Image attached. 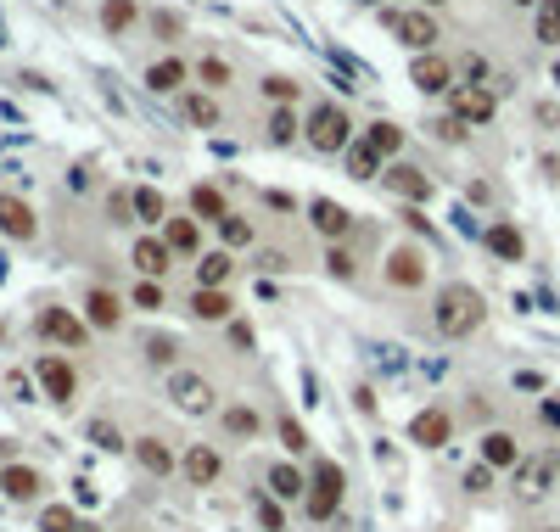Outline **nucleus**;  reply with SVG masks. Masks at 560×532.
I'll return each mask as SVG.
<instances>
[{
  "instance_id": "a19ab883",
  "label": "nucleus",
  "mask_w": 560,
  "mask_h": 532,
  "mask_svg": "<svg viewBox=\"0 0 560 532\" xmlns=\"http://www.w3.org/2000/svg\"><path fill=\"white\" fill-rule=\"evenodd\" d=\"M135 308H146V314H157V308H168V297H163V280H140V286H135Z\"/></svg>"
},
{
  "instance_id": "39448f33",
  "label": "nucleus",
  "mask_w": 560,
  "mask_h": 532,
  "mask_svg": "<svg viewBox=\"0 0 560 532\" xmlns=\"http://www.w3.org/2000/svg\"><path fill=\"white\" fill-rule=\"evenodd\" d=\"M168 404L180 409V415H208L213 404H219V392H213V381L202 376V370H168Z\"/></svg>"
},
{
  "instance_id": "49530a36",
  "label": "nucleus",
  "mask_w": 560,
  "mask_h": 532,
  "mask_svg": "<svg viewBox=\"0 0 560 532\" xmlns=\"http://www.w3.org/2000/svg\"><path fill=\"white\" fill-rule=\"evenodd\" d=\"M264 90L280 101V107H286V101H297V84H292V79H280V73H275V79H264Z\"/></svg>"
},
{
  "instance_id": "f704fd0d",
  "label": "nucleus",
  "mask_w": 560,
  "mask_h": 532,
  "mask_svg": "<svg viewBox=\"0 0 560 532\" xmlns=\"http://www.w3.org/2000/svg\"><path fill=\"white\" fill-rule=\"evenodd\" d=\"M219 241H224V252L252 247V219H241V213H230V219H219Z\"/></svg>"
},
{
  "instance_id": "f257e3e1",
  "label": "nucleus",
  "mask_w": 560,
  "mask_h": 532,
  "mask_svg": "<svg viewBox=\"0 0 560 532\" xmlns=\"http://www.w3.org/2000/svg\"><path fill=\"white\" fill-rule=\"evenodd\" d=\"M482 314H488V303H482V292H476L471 280H448L443 292L432 297V325L448 342H465L482 325Z\"/></svg>"
},
{
  "instance_id": "20e7f679",
  "label": "nucleus",
  "mask_w": 560,
  "mask_h": 532,
  "mask_svg": "<svg viewBox=\"0 0 560 532\" xmlns=\"http://www.w3.org/2000/svg\"><path fill=\"white\" fill-rule=\"evenodd\" d=\"M342 488H348L342 465H331V460L314 465V471H308V499H303L308 521H331V516H336V504H342Z\"/></svg>"
},
{
  "instance_id": "6e6d98bb",
  "label": "nucleus",
  "mask_w": 560,
  "mask_h": 532,
  "mask_svg": "<svg viewBox=\"0 0 560 532\" xmlns=\"http://www.w3.org/2000/svg\"><path fill=\"white\" fill-rule=\"evenodd\" d=\"M516 6H532V0H516Z\"/></svg>"
},
{
  "instance_id": "58836bf2",
  "label": "nucleus",
  "mask_w": 560,
  "mask_h": 532,
  "mask_svg": "<svg viewBox=\"0 0 560 532\" xmlns=\"http://www.w3.org/2000/svg\"><path fill=\"white\" fill-rule=\"evenodd\" d=\"M196 79L208 84V90H224V84H230V62H219V56H202V62H196Z\"/></svg>"
},
{
  "instance_id": "cd10ccee",
  "label": "nucleus",
  "mask_w": 560,
  "mask_h": 532,
  "mask_svg": "<svg viewBox=\"0 0 560 532\" xmlns=\"http://www.w3.org/2000/svg\"><path fill=\"white\" fill-rule=\"evenodd\" d=\"M364 146H370L376 157H398V152H404V129L387 124V118H376V124L364 129Z\"/></svg>"
},
{
  "instance_id": "4be33fe9",
  "label": "nucleus",
  "mask_w": 560,
  "mask_h": 532,
  "mask_svg": "<svg viewBox=\"0 0 560 532\" xmlns=\"http://www.w3.org/2000/svg\"><path fill=\"white\" fill-rule=\"evenodd\" d=\"M191 62L185 56H157L152 68H146V84H152L157 96H174V90H185V79H191Z\"/></svg>"
},
{
  "instance_id": "423d86ee",
  "label": "nucleus",
  "mask_w": 560,
  "mask_h": 532,
  "mask_svg": "<svg viewBox=\"0 0 560 532\" xmlns=\"http://www.w3.org/2000/svg\"><path fill=\"white\" fill-rule=\"evenodd\" d=\"M499 112V96H493L488 84H454L448 90V118H460L465 129H482Z\"/></svg>"
},
{
  "instance_id": "c9c22d12",
  "label": "nucleus",
  "mask_w": 560,
  "mask_h": 532,
  "mask_svg": "<svg viewBox=\"0 0 560 532\" xmlns=\"http://www.w3.org/2000/svg\"><path fill=\"white\" fill-rule=\"evenodd\" d=\"M185 118H191V124H202V129H219V101L196 90V96H185Z\"/></svg>"
},
{
  "instance_id": "aec40b11",
  "label": "nucleus",
  "mask_w": 560,
  "mask_h": 532,
  "mask_svg": "<svg viewBox=\"0 0 560 532\" xmlns=\"http://www.w3.org/2000/svg\"><path fill=\"white\" fill-rule=\"evenodd\" d=\"M264 488H269V499H308V471H297L292 460H280V465H269L264 471Z\"/></svg>"
},
{
  "instance_id": "bb28decb",
  "label": "nucleus",
  "mask_w": 560,
  "mask_h": 532,
  "mask_svg": "<svg viewBox=\"0 0 560 532\" xmlns=\"http://www.w3.org/2000/svg\"><path fill=\"white\" fill-rule=\"evenodd\" d=\"M191 219H202V224L230 219V202H224L219 185H191Z\"/></svg>"
},
{
  "instance_id": "ea45409f",
  "label": "nucleus",
  "mask_w": 560,
  "mask_h": 532,
  "mask_svg": "<svg viewBox=\"0 0 560 532\" xmlns=\"http://www.w3.org/2000/svg\"><path fill=\"white\" fill-rule=\"evenodd\" d=\"M90 443H96V448H107V454H118V448H129V443H124V432H118L112 420H90Z\"/></svg>"
},
{
  "instance_id": "1a4fd4ad",
  "label": "nucleus",
  "mask_w": 560,
  "mask_h": 532,
  "mask_svg": "<svg viewBox=\"0 0 560 532\" xmlns=\"http://www.w3.org/2000/svg\"><path fill=\"white\" fill-rule=\"evenodd\" d=\"M381 23H387L409 51H432V45H437V17L426 12V6H415V12H387Z\"/></svg>"
},
{
  "instance_id": "4d7b16f0",
  "label": "nucleus",
  "mask_w": 560,
  "mask_h": 532,
  "mask_svg": "<svg viewBox=\"0 0 560 532\" xmlns=\"http://www.w3.org/2000/svg\"><path fill=\"white\" fill-rule=\"evenodd\" d=\"M544 532H560V527H544Z\"/></svg>"
},
{
  "instance_id": "f03ea898",
  "label": "nucleus",
  "mask_w": 560,
  "mask_h": 532,
  "mask_svg": "<svg viewBox=\"0 0 560 532\" xmlns=\"http://www.w3.org/2000/svg\"><path fill=\"white\" fill-rule=\"evenodd\" d=\"M560 482V454L555 448H538V454H521V465L510 471V493L521 504H538L549 499V488Z\"/></svg>"
},
{
  "instance_id": "37998d69",
  "label": "nucleus",
  "mask_w": 560,
  "mask_h": 532,
  "mask_svg": "<svg viewBox=\"0 0 560 532\" xmlns=\"http://www.w3.org/2000/svg\"><path fill=\"white\" fill-rule=\"evenodd\" d=\"M280 443L292 448V454H303V448H308V432H303V426H297V420H292V415L280 420Z\"/></svg>"
},
{
  "instance_id": "864d4df0",
  "label": "nucleus",
  "mask_w": 560,
  "mask_h": 532,
  "mask_svg": "<svg viewBox=\"0 0 560 532\" xmlns=\"http://www.w3.org/2000/svg\"><path fill=\"white\" fill-rule=\"evenodd\" d=\"M420 6H443V0H420Z\"/></svg>"
},
{
  "instance_id": "f8f14e48",
  "label": "nucleus",
  "mask_w": 560,
  "mask_h": 532,
  "mask_svg": "<svg viewBox=\"0 0 560 532\" xmlns=\"http://www.w3.org/2000/svg\"><path fill=\"white\" fill-rule=\"evenodd\" d=\"M0 236L6 241H34L40 236V219H34V208H28L17 191H0Z\"/></svg>"
},
{
  "instance_id": "412c9836",
  "label": "nucleus",
  "mask_w": 560,
  "mask_h": 532,
  "mask_svg": "<svg viewBox=\"0 0 560 532\" xmlns=\"http://www.w3.org/2000/svg\"><path fill=\"white\" fill-rule=\"evenodd\" d=\"M482 247H488L493 258H504V264H521V258H527V241H521V230H516V224H504V219H493L488 230H482Z\"/></svg>"
},
{
  "instance_id": "603ef678",
  "label": "nucleus",
  "mask_w": 560,
  "mask_h": 532,
  "mask_svg": "<svg viewBox=\"0 0 560 532\" xmlns=\"http://www.w3.org/2000/svg\"><path fill=\"white\" fill-rule=\"evenodd\" d=\"M79 532H101V527H96V521H79Z\"/></svg>"
},
{
  "instance_id": "4468645a",
  "label": "nucleus",
  "mask_w": 560,
  "mask_h": 532,
  "mask_svg": "<svg viewBox=\"0 0 560 532\" xmlns=\"http://www.w3.org/2000/svg\"><path fill=\"white\" fill-rule=\"evenodd\" d=\"M129 264L140 269V280H163L168 269H174V247H168L163 236H140L135 247H129Z\"/></svg>"
},
{
  "instance_id": "5701e85b",
  "label": "nucleus",
  "mask_w": 560,
  "mask_h": 532,
  "mask_svg": "<svg viewBox=\"0 0 560 532\" xmlns=\"http://www.w3.org/2000/svg\"><path fill=\"white\" fill-rule=\"evenodd\" d=\"M84 320H90V331H112V325L124 320V303H118V292H107V286L84 292Z\"/></svg>"
},
{
  "instance_id": "9b49d317",
  "label": "nucleus",
  "mask_w": 560,
  "mask_h": 532,
  "mask_svg": "<svg viewBox=\"0 0 560 532\" xmlns=\"http://www.w3.org/2000/svg\"><path fill=\"white\" fill-rule=\"evenodd\" d=\"M219 471H224V454L213 443H191L180 454V476L191 482V488H213V482H219Z\"/></svg>"
},
{
  "instance_id": "dca6fc26",
  "label": "nucleus",
  "mask_w": 560,
  "mask_h": 532,
  "mask_svg": "<svg viewBox=\"0 0 560 532\" xmlns=\"http://www.w3.org/2000/svg\"><path fill=\"white\" fill-rule=\"evenodd\" d=\"M308 224H314L325 241H342L353 230V213L342 208V202H331V196H314V202H308Z\"/></svg>"
},
{
  "instance_id": "de8ad7c7",
  "label": "nucleus",
  "mask_w": 560,
  "mask_h": 532,
  "mask_svg": "<svg viewBox=\"0 0 560 532\" xmlns=\"http://www.w3.org/2000/svg\"><path fill=\"white\" fill-rule=\"evenodd\" d=\"M258 516H264L269 532H286V516H280V504H275V499H258Z\"/></svg>"
},
{
  "instance_id": "72a5a7b5",
  "label": "nucleus",
  "mask_w": 560,
  "mask_h": 532,
  "mask_svg": "<svg viewBox=\"0 0 560 532\" xmlns=\"http://www.w3.org/2000/svg\"><path fill=\"white\" fill-rule=\"evenodd\" d=\"M79 510H73V504H45L40 510V532H79Z\"/></svg>"
},
{
  "instance_id": "7c9ffc66",
  "label": "nucleus",
  "mask_w": 560,
  "mask_h": 532,
  "mask_svg": "<svg viewBox=\"0 0 560 532\" xmlns=\"http://www.w3.org/2000/svg\"><path fill=\"white\" fill-rule=\"evenodd\" d=\"M135 219H140V224H168V202H163V191L140 185V191H135Z\"/></svg>"
},
{
  "instance_id": "09e8293b",
  "label": "nucleus",
  "mask_w": 560,
  "mask_h": 532,
  "mask_svg": "<svg viewBox=\"0 0 560 532\" xmlns=\"http://www.w3.org/2000/svg\"><path fill=\"white\" fill-rule=\"evenodd\" d=\"M107 208H112V224H129V219H135V191H129V196H112Z\"/></svg>"
},
{
  "instance_id": "c756f323",
  "label": "nucleus",
  "mask_w": 560,
  "mask_h": 532,
  "mask_svg": "<svg viewBox=\"0 0 560 532\" xmlns=\"http://www.w3.org/2000/svg\"><path fill=\"white\" fill-rule=\"evenodd\" d=\"M258 426H264V415H258L252 404H230V409H224V432H230V437H258Z\"/></svg>"
},
{
  "instance_id": "8fccbe9b",
  "label": "nucleus",
  "mask_w": 560,
  "mask_h": 532,
  "mask_svg": "<svg viewBox=\"0 0 560 532\" xmlns=\"http://www.w3.org/2000/svg\"><path fill=\"white\" fill-rule=\"evenodd\" d=\"M432 135H437V140H448V146H454V140L465 135V124H460V118H437V124H432Z\"/></svg>"
},
{
  "instance_id": "c85d7f7f",
  "label": "nucleus",
  "mask_w": 560,
  "mask_h": 532,
  "mask_svg": "<svg viewBox=\"0 0 560 532\" xmlns=\"http://www.w3.org/2000/svg\"><path fill=\"white\" fill-rule=\"evenodd\" d=\"M230 269H236V258H230V252H202V258H196V286H224V280H230Z\"/></svg>"
},
{
  "instance_id": "6e6552de",
  "label": "nucleus",
  "mask_w": 560,
  "mask_h": 532,
  "mask_svg": "<svg viewBox=\"0 0 560 532\" xmlns=\"http://www.w3.org/2000/svg\"><path fill=\"white\" fill-rule=\"evenodd\" d=\"M34 331H40L51 348H84V336H90V320H79L73 308H45L40 320H34Z\"/></svg>"
},
{
  "instance_id": "3c124183",
  "label": "nucleus",
  "mask_w": 560,
  "mask_h": 532,
  "mask_svg": "<svg viewBox=\"0 0 560 532\" xmlns=\"http://www.w3.org/2000/svg\"><path fill=\"white\" fill-rule=\"evenodd\" d=\"M544 420H549V426H560V404H544Z\"/></svg>"
},
{
  "instance_id": "a211bd4d",
  "label": "nucleus",
  "mask_w": 560,
  "mask_h": 532,
  "mask_svg": "<svg viewBox=\"0 0 560 532\" xmlns=\"http://www.w3.org/2000/svg\"><path fill=\"white\" fill-rule=\"evenodd\" d=\"M448 437H454V420H448V409H420V415L409 420V443H420V448H443Z\"/></svg>"
},
{
  "instance_id": "f3484780",
  "label": "nucleus",
  "mask_w": 560,
  "mask_h": 532,
  "mask_svg": "<svg viewBox=\"0 0 560 532\" xmlns=\"http://www.w3.org/2000/svg\"><path fill=\"white\" fill-rule=\"evenodd\" d=\"M129 454H135V465L146 476H168V471H180V454L163 443V437H135L129 443Z\"/></svg>"
},
{
  "instance_id": "0eeeda50",
  "label": "nucleus",
  "mask_w": 560,
  "mask_h": 532,
  "mask_svg": "<svg viewBox=\"0 0 560 532\" xmlns=\"http://www.w3.org/2000/svg\"><path fill=\"white\" fill-rule=\"evenodd\" d=\"M34 381H40V392L51 398V404H73V392H79V370H73L62 353H40Z\"/></svg>"
},
{
  "instance_id": "b1692460",
  "label": "nucleus",
  "mask_w": 560,
  "mask_h": 532,
  "mask_svg": "<svg viewBox=\"0 0 560 532\" xmlns=\"http://www.w3.org/2000/svg\"><path fill=\"white\" fill-rule=\"evenodd\" d=\"M482 465H493V471H516L521 443L510 432H482Z\"/></svg>"
},
{
  "instance_id": "a18cd8bd",
  "label": "nucleus",
  "mask_w": 560,
  "mask_h": 532,
  "mask_svg": "<svg viewBox=\"0 0 560 532\" xmlns=\"http://www.w3.org/2000/svg\"><path fill=\"white\" fill-rule=\"evenodd\" d=\"M146 364H174V342H168V336H152V342H146Z\"/></svg>"
},
{
  "instance_id": "a878e982",
  "label": "nucleus",
  "mask_w": 560,
  "mask_h": 532,
  "mask_svg": "<svg viewBox=\"0 0 560 532\" xmlns=\"http://www.w3.org/2000/svg\"><path fill=\"white\" fill-rule=\"evenodd\" d=\"M230 297H224V286H196L191 292V314L196 320H208V325H219V320H230Z\"/></svg>"
},
{
  "instance_id": "6ab92c4d",
  "label": "nucleus",
  "mask_w": 560,
  "mask_h": 532,
  "mask_svg": "<svg viewBox=\"0 0 560 532\" xmlns=\"http://www.w3.org/2000/svg\"><path fill=\"white\" fill-rule=\"evenodd\" d=\"M0 493L12 504H34L45 493V476L34 471V465H6V471H0Z\"/></svg>"
},
{
  "instance_id": "7ed1b4c3",
  "label": "nucleus",
  "mask_w": 560,
  "mask_h": 532,
  "mask_svg": "<svg viewBox=\"0 0 560 532\" xmlns=\"http://www.w3.org/2000/svg\"><path fill=\"white\" fill-rule=\"evenodd\" d=\"M303 140L314 146V152L336 157V152H348L353 146V118L336 101H320V107L308 112V124H303Z\"/></svg>"
},
{
  "instance_id": "c03bdc74",
  "label": "nucleus",
  "mask_w": 560,
  "mask_h": 532,
  "mask_svg": "<svg viewBox=\"0 0 560 532\" xmlns=\"http://www.w3.org/2000/svg\"><path fill=\"white\" fill-rule=\"evenodd\" d=\"M465 488H471V493H488V488H493V465L476 460L471 471H465Z\"/></svg>"
},
{
  "instance_id": "2f4dec72",
  "label": "nucleus",
  "mask_w": 560,
  "mask_h": 532,
  "mask_svg": "<svg viewBox=\"0 0 560 532\" xmlns=\"http://www.w3.org/2000/svg\"><path fill=\"white\" fill-rule=\"evenodd\" d=\"M297 135H303V124H297L292 107H275V112H269V146H292Z\"/></svg>"
},
{
  "instance_id": "ddd939ff",
  "label": "nucleus",
  "mask_w": 560,
  "mask_h": 532,
  "mask_svg": "<svg viewBox=\"0 0 560 532\" xmlns=\"http://www.w3.org/2000/svg\"><path fill=\"white\" fill-rule=\"evenodd\" d=\"M409 79H415L420 96H448V90H454V68H448V56H437V51H420Z\"/></svg>"
},
{
  "instance_id": "473e14b6",
  "label": "nucleus",
  "mask_w": 560,
  "mask_h": 532,
  "mask_svg": "<svg viewBox=\"0 0 560 532\" xmlns=\"http://www.w3.org/2000/svg\"><path fill=\"white\" fill-rule=\"evenodd\" d=\"M538 45H560V0H538V23H532Z\"/></svg>"
},
{
  "instance_id": "2eb2a0df",
  "label": "nucleus",
  "mask_w": 560,
  "mask_h": 532,
  "mask_svg": "<svg viewBox=\"0 0 560 532\" xmlns=\"http://www.w3.org/2000/svg\"><path fill=\"white\" fill-rule=\"evenodd\" d=\"M381 185H387L392 196H404V202H426V196H432V180H426L415 163H387L381 168Z\"/></svg>"
},
{
  "instance_id": "5fc2aeb1",
  "label": "nucleus",
  "mask_w": 560,
  "mask_h": 532,
  "mask_svg": "<svg viewBox=\"0 0 560 532\" xmlns=\"http://www.w3.org/2000/svg\"><path fill=\"white\" fill-rule=\"evenodd\" d=\"M555 84H560V62H555Z\"/></svg>"
},
{
  "instance_id": "e433bc0d",
  "label": "nucleus",
  "mask_w": 560,
  "mask_h": 532,
  "mask_svg": "<svg viewBox=\"0 0 560 532\" xmlns=\"http://www.w3.org/2000/svg\"><path fill=\"white\" fill-rule=\"evenodd\" d=\"M376 168H381V157L370 152L364 140H353V146H348V174H353V180H376Z\"/></svg>"
},
{
  "instance_id": "9d476101",
  "label": "nucleus",
  "mask_w": 560,
  "mask_h": 532,
  "mask_svg": "<svg viewBox=\"0 0 560 532\" xmlns=\"http://www.w3.org/2000/svg\"><path fill=\"white\" fill-rule=\"evenodd\" d=\"M381 275H387V286H398V292H415V286H426V252L420 247H392Z\"/></svg>"
},
{
  "instance_id": "4c0bfd02",
  "label": "nucleus",
  "mask_w": 560,
  "mask_h": 532,
  "mask_svg": "<svg viewBox=\"0 0 560 532\" xmlns=\"http://www.w3.org/2000/svg\"><path fill=\"white\" fill-rule=\"evenodd\" d=\"M129 23H135V0H107V6H101V28H107V34H124Z\"/></svg>"
},
{
  "instance_id": "393cba45",
  "label": "nucleus",
  "mask_w": 560,
  "mask_h": 532,
  "mask_svg": "<svg viewBox=\"0 0 560 532\" xmlns=\"http://www.w3.org/2000/svg\"><path fill=\"white\" fill-rule=\"evenodd\" d=\"M163 241L174 252H185V258H202V224H196L191 213H185V219H168L163 224Z\"/></svg>"
},
{
  "instance_id": "79ce46f5",
  "label": "nucleus",
  "mask_w": 560,
  "mask_h": 532,
  "mask_svg": "<svg viewBox=\"0 0 560 532\" xmlns=\"http://www.w3.org/2000/svg\"><path fill=\"white\" fill-rule=\"evenodd\" d=\"M325 275H331V280H353V252L331 241V252H325Z\"/></svg>"
}]
</instances>
